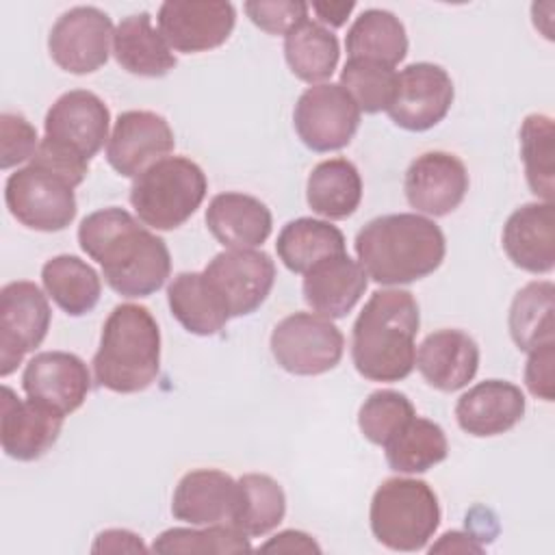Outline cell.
I'll return each instance as SVG.
<instances>
[{"mask_svg":"<svg viewBox=\"0 0 555 555\" xmlns=\"http://www.w3.org/2000/svg\"><path fill=\"white\" fill-rule=\"evenodd\" d=\"M80 249L102 267L104 282L121 297H147L171 273L167 243L119 206L100 208L78 225Z\"/></svg>","mask_w":555,"mask_h":555,"instance_id":"6da1fadb","label":"cell"},{"mask_svg":"<svg viewBox=\"0 0 555 555\" xmlns=\"http://www.w3.org/2000/svg\"><path fill=\"white\" fill-rule=\"evenodd\" d=\"M421 312L403 288L375 291L351 330V360L369 382H401L414 371Z\"/></svg>","mask_w":555,"mask_h":555,"instance_id":"7a4b0ae2","label":"cell"},{"mask_svg":"<svg viewBox=\"0 0 555 555\" xmlns=\"http://www.w3.org/2000/svg\"><path fill=\"white\" fill-rule=\"evenodd\" d=\"M364 273L384 286L410 284L434 273L447 254L442 230L416 212L371 219L353 241Z\"/></svg>","mask_w":555,"mask_h":555,"instance_id":"3957f363","label":"cell"},{"mask_svg":"<svg viewBox=\"0 0 555 555\" xmlns=\"http://www.w3.org/2000/svg\"><path fill=\"white\" fill-rule=\"evenodd\" d=\"M111 113L100 95L74 89L54 100L43 119V139L30 163L65 178L74 189L82 184L91 158L108 143Z\"/></svg>","mask_w":555,"mask_h":555,"instance_id":"277c9868","label":"cell"},{"mask_svg":"<svg viewBox=\"0 0 555 555\" xmlns=\"http://www.w3.org/2000/svg\"><path fill=\"white\" fill-rule=\"evenodd\" d=\"M95 382L119 395L141 392L160 371V330L145 306L119 304L106 317L93 356Z\"/></svg>","mask_w":555,"mask_h":555,"instance_id":"5b68a950","label":"cell"},{"mask_svg":"<svg viewBox=\"0 0 555 555\" xmlns=\"http://www.w3.org/2000/svg\"><path fill=\"white\" fill-rule=\"evenodd\" d=\"M369 522L379 544L390 551L414 553L434 538L440 525V503L427 481L390 477L371 499Z\"/></svg>","mask_w":555,"mask_h":555,"instance_id":"8992f818","label":"cell"},{"mask_svg":"<svg viewBox=\"0 0 555 555\" xmlns=\"http://www.w3.org/2000/svg\"><path fill=\"white\" fill-rule=\"evenodd\" d=\"M206 173L186 156H165L139 173L130 186V204L139 221L154 230H176L202 206Z\"/></svg>","mask_w":555,"mask_h":555,"instance_id":"52a82bcc","label":"cell"},{"mask_svg":"<svg viewBox=\"0 0 555 555\" xmlns=\"http://www.w3.org/2000/svg\"><path fill=\"white\" fill-rule=\"evenodd\" d=\"M4 202L13 219L37 232H61L78 212L74 186L35 163L15 169L7 178Z\"/></svg>","mask_w":555,"mask_h":555,"instance_id":"ba28073f","label":"cell"},{"mask_svg":"<svg viewBox=\"0 0 555 555\" xmlns=\"http://www.w3.org/2000/svg\"><path fill=\"white\" fill-rule=\"evenodd\" d=\"M275 362L293 375H323L332 371L345 351V336L332 319L317 312H293L271 332Z\"/></svg>","mask_w":555,"mask_h":555,"instance_id":"9c48e42d","label":"cell"},{"mask_svg":"<svg viewBox=\"0 0 555 555\" xmlns=\"http://www.w3.org/2000/svg\"><path fill=\"white\" fill-rule=\"evenodd\" d=\"M206 286L230 319L258 310L275 282V264L260 249H225L202 271Z\"/></svg>","mask_w":555,"mask_h":555,"instance_id":"30bf717a","label":"cell"},{"mask_svg":"<svg viewBox=\"0 0 555 555\" xmlns=\"http://www.w3.org/2000/svg\"><path fill=\"white\" fill-rule=\"evenodd\" d=\"M293 126L312 152H336L351 143L360 126V108L336 82L308 87L293 111Z\"/></svg>","mask_w":555,"mask_h":555,"instance_id":"8fae6325","label":"cell"},{"mask_svg":"<svg viewBox=\"0 0 555 555\" xmlns=\"http://www.w3.org/2000/svg\"><path fill=\"white\" fill-rule=\"evenodd\" d=\"M52 310L43 291L28 280H15L0 291V375L9 377L35 351L48 330Z\"/></svg>","mask_w":555,"mask_h":555,"instance_id":"7c38bea8","label":"cell"},{"mask_svg":"<svg viewBox=\"0 0 555 555\" xmlns=\"http://www.w3.org/2000/svg\"><path fill=\"white\" fill-rule=\"evenodd\" d=\"M113 22L98 7H74L54 22L48 35L52 61L69 74L85 76L106 65L113 46Z\"/></svg>","mask_w":555,"mask_h":555,"instance_id":"4fadbf2b","label":"cell"},{"mask_svg":"<svg viewBox=\"0 0 555 555\" xmlns=\"http://www.w3.org/2000/svg\"><path fill=\"white\" fill-rule=\"evenodd\" d=\"M455 98L453 80L436 63H412L397 74V87L386 108L395 126L410 132H425L438 126Z\"/></svg>","mask_w":555,"mask_h":555,"instance_id":"5bb4252c","label":"cell"},{"mask_svg":"<svg viewBox=\"0 0 555 555\" xmlns=\"http://www.w3.org/2000/svg\"><path fill=\"white\" fill-rule=\"evenodd\" d=\"M156 22L171 50L197 54L230 39L236 9L225 0H167L160 4Z\"/></svg>","mask_w":555,"mask_h":555,"instance_id":"9a60e30c","label":"cell"},{"mask_svg":"<svg viewBox=\"0 0 555 555\" xmlns=\"http://www.w3.org/2000/svg\"><path fill=\"white\" fill-rule=\"evenodd\" d=\"M176 145L169 121L154 111L119 113L106 143L108 165L124 178H137Z\"/></svg>","mask_w":555,"mask_h":555,"instance_id":"2e32d148","label":"cell"},{"mask_svg":"<svg viewBox=\"0 0 555 555\" xmlns=\"http://www.w3.org/2000/svg\"><path fill=\"white\" fill-rule=\"evenodd\" d=\"M408 204L423 215L444 217L466 197L468 171L464 163L449 152H425L416 156L403 178Z\"/></svg>","mask_w":555,"mask_h":555,"instance_id":"e0dca14e","label":"cell"},{"mask_svg":"<svg viewBox=\"0 0 555 555\" xmlns=\"http://www.w3.org/2000/svg\"><path fill=\"white\" fill-rule=\"evenodd\" d=\"M2 451L17 462H33L46 455L61 436L65 416L35 399H20L13 388L2 386L0 412Z\"/></svg>","mask_w":555,"mask_h":555,"instance_id":"ac0fdd59","label":"cell"},{"mask_svg":"<svg viewBox=\"0 0 555 555\" xmlns=\"http://www.w3.org/2000/svg\"><path fill=\"white\" fill-rule=\"evenodd\" d=\"M22 388L30 399L69 416L85 403L91 390V375L76 353L41 351L26 362Z\"/></svg>","mask_w":555,"mask_h":555,"instance_id":"d6986e66","label":"cell"},{"mask_svg":"<svg viewBox=\"0 0 555 555\" xmlns=\"http://www.w3.org/2000/svg\"><path fill=\"white\" fill-rule=\"evenodd\" d=\"M503 249L514 267L527 273H551L555 267V206L529 202L518 206L505 221Z\"/></svg>","mask_w":555,"mask_h":555,"instance_id":"ffe728a7","label":"cell"},{"mask_svg":"<svg viewBox=\"0 0 555 555\" xmlns=\"http://www.w3.org/2000/svg\"><path fill=\"white\" fill-rule=\"evenodd\" d=\"M236 501V479L217 468H197L178 481L171 496V514L193 527L232 525Z\"/></svg>","mask_w":555,"mask_h":555,"instance_id":"44dd1931","label":"cell"},{"mask_svg":"<svg viewBox=\"0 0 555 555\" xmlns=\"http://www.w3.org/2000/svg\"><path fill=\"white\" fill-rule=\"evenodd\" d=\"M522 390L503 379H486L468 388L455 403L457 425L475 438H492L516 427L525 416Z\"/></svg>","mask_w":555,"mask_h":555,"instance_id":"7402d4cb","label":"cell"},{"mask_svg":"<svg viewBox=\"0 0 555 555\" xmlns=\"http://www.w3.org/2000/svg\"><path fill=\"white\" fill-rule=\"evenodd\" d=\"M414 366L431 388L455 392L477 375L479 347L462 330H438L418 345Z\"/></svg>","mask_w":555,"mask_h":555,"instance_id":"603a6c76","label":"cell"},{"mask_svg":"<svg viewBox=\"0 0 555 555\" xmlns=\"http://www.w3.org/2000/svg\"><path fill=\"white\" fill-rule=\"evenodd\" d=\"M369 275L347 254L330 256L304 273V299L321 317L343 319L360 301Z\"/></svg>","mask_w":555,"mask_h":555,"instance_id":"cb8c5ba5","label":"cell"},{"mask_svg":"<svg viewBox=\"0 0 555 555\" xmlns=\"http://www.w3.org/2000/svg\"><path fill=\"white\" fill-rule=\"evenodd\" d=\"M206 225L225 249H256L273 228L271 210L254 195L228 191L210 199L206 208Z\"/></svg>","mask_w":555,"mask_h":555,"instance_id":"d4e9b609","label":"cell"},{"mask_svg":"<svg viewBox=\"0 0 555 555\" xmlns=\"http://www.w3.org/2000/svg\"><path fill=\"white\" fill-rule=\"evenodd\" d=\"M113 54L121 69L143 78H160L178 63L147 11L121 17L113 33Z\"/></svg>","mask_w":555,"mask_h":555,"instance_id":"484cf974","label":"cell"},{"mask_svg":"<svg viewBox=\"0 0 555 555\" xmlns=\"http://www.w3.org/2000/svg\"><path fill=\"white\" fill-rule=\"evenodd\" d=\"M306 202L312 212L338 221L351 217L362 202V178L347 158L321 160L308 176Z\"/></svg>","mask_w":555,"mask_h":555,"instance_id":"4316f807","label":"cell"},{"mask_svg":"<svg viewBox=\"0 0 555 555\" xmlns=\"http://www.w3.org/2000/svg\"><path fill=\"white\" fill-rule=\"evenodd\" d=\"M275 249L284 267L301 275L330 256L347 254L343 232L330 221L312 217L288 221L278 234Z\"/></svg>","mask_w":555,"mask_h":555,"instance_id":"83f0119b","label":"cell"},{"mask_svg":"<svg viewBox=\"0 0 555 555\" xmlns=\"http://www.w3.org/2000/svg\"><path fill=\"white\" fill-rule=\"evenodd\" d=\"M41 282L48 297L69 317L91 312L102 295L98 271L72 254H59L46 260L41 267Z\"/></svg>","mask_w":555,"mask_h":555,"instance_id":"f1b7e54d","label":"cell"},{"mask_svg":"<svg viewBox=\"0 0 555 555\" xmlns=\"http://www.w3.org/2000/svg\"><path fill=\"white\" fill-rule=\"evenodd\" d=\"M345 48L349 59H366L395 67L408 54L405 26L386 9H366L349 26Z\"/></svg>","mask_w":555,"mask_h":555,"instance_id":"f546056e","label":"cell"},{"mask_svg":"<svg viewBox=\"0 0 555 555\" xmlns=\"http://www.w3.org/2000/svg\"><path fill=\"white\" fill-rule=\"evenodd\" d=\"M338 37L321 22L308 17L284 35V59L291 72L308 85L327 80L338 65Z\"/></svg>","mask_w":555,"mask_h":555,"instance_id":"4dcf8cb0","label":"cell"},{"mask_svg":"<svg viewBox=\"0 0 555 555\" xmlns=\"http://www.w3.org/2000/svg\"><path fill=\"white\" fill-rule=\"evenodd\" d=\"M555 286L548 280L525 284L512 299L507 327L520 351L555 343Z\"/></svg>","mask_w":555,"mask_h":555,"instance_id":"1f68e13d","label":"cell"},{"mask_svg":"<svg viewBox=\"0 0 555 555\" xmlns=\"http://www.w3.org/2000/svg\"><path fill=\"white\" fill-rule=\"evenodd\" d=\"M167 304L173 319L191 334L215 336L230 321L217 297L197 271L178 273L167 286Z\"/></svg>","mask_w":555,"mask_h":555,"instance_id":"d6a6232c","label":"cell"},{"mask_svg":"<svg viewBox=\"0 0 555 555\" xmlns=\"http://www.w3.org/2000/svg\"><path fill=\"white\" fill-rule=\"evenodd\" d=\"M238 501L232 518V527L247 538H260L271 533L286 514V494L282 486L262 473H247L236 479Z\"/></svg>","mask_w":555,"mask_h":555,"instance_id":"836d02e7","label":"cell"},{"mask_svg":"<svg viewBox=\"0 0 555 555\" xmlns=\"http://www.w3.org/2000/svg\"><path fill=\"white\" fill-rule=\"evenodd\" d=\"M386 462L395 473L416 475L440 464L449 453L442 427L429 418L414 416L386 447Z\"/></svg>","mask_w":555,"mask_h":555,"instance_id":"e575fe53","label":"cell"},{"mask_svg":"<svg viewBox=\"0 0 555 555\" xmlns=\"http://www.w3.org/2000/svg\"><path fill=\"white\" fill-rule=\"evenodd\" d=\"M520 158L525 178L533 195L542 202L555 197V130L553 119L542 113H531L520 124L518 132Z\"/></svg>","mask_w":555,"mask_h":555,"instance_id":"d590c367","label":"cell"},{"mask_svg":"<svg viewBox=\"0 0 555 555\" xmlns=\"http://www.w3.org/2000/svg\"><path fill=\"white\" fill-rule=\"evenodd\" d=\"M154 553H249V538L232 525H206V527H173L163 531L152 542Z\"/></svg>","mask_w":555,"mask_h":555,"instance_id":"8d00e7d4","label":"cell"},{"mask_svg":"<svg viewBox=\"0 0 555 555\" xmlns=\"http://www.w3.org/2000/svg\"><path fill=\"white\" fill-rule=\"evenodd\" d=\"M338 85L351 95L360 113L364 111L373 115L390 106L397 87V72L395 67L375 61L347 59Z\"/></svg>","mask_w":555,"mask_h":555,"instance_id":"74e56055","label":"cell"},{"mask_svg":"<svg viewBox=\"0 0 555 555\" xmlns=\"http://www.w3.org/2000/svg\"><path fill=\"white\" fill-rule=\"evenodd\" d=\"M414 416L416 410L403 392L384 388L364 399L358 412V427L369 442L386 447Z\"/></svg>","mask_w":555,"mask_h":555,"instance_id":"f35d334b","label":"cell"},{"mask_svg":"<svg viewBox=\"0 0 555 555\" xmlns=\"http://www.w3.org/2000/svg\"><path fill=\"white\" fill-rule=\"evenodd\" d=\"M39 147L35 126L22 115L4 111L0 115V167L11 169L33 160Z\"/></svg>","mask_w":555,"mask_h":555,"instance_id":"ab89813d","label":"cell"},{"mask_svg":"<svg viewBox=\"0 0 555 555\" xmlns=\"http://www.w3.org/2000/svg\"><path fill=\"white\" fill-rule=\"evenodd\" d=\"M247 17L269 35H286L308 20L310 4L301 0H249L243 4Z\"/></svg>","mask_w":555,"mask_h":555,"instance_id":"60d3db41","label":"cell"},{"mask_svg":"<svg viewBox=\"0 0 555 555\" xmlns=\"http://www.w3.org/2000/svg\"><path fill=\"white\" fill-rule=\"evenodd\" d=\"M553 364H555V343H548L529 351V360L525 366V386L533 397L542 401L555 399Z\"/></svg>","mask_w":555,"mask_h":555,"instance_id":"b9f144b4","label":"cell"},{"mask_svg":"<svg viewBox=\"0 0 555 555\" xmlns=\"http://www.w3.org/2000/svg\"><path fill=\"white\" fill-rule=\"evenodd\" d=\"M141 535L128 529H106L95 535L91 553H145Z\"/></svg>","mask_w":555,"mask_h":555,"instance_id":"7bdbcfd3","label":"cell"},{"mask_svg":"<svg viewBox=\"0 0 555 555\" xmlns=\"http://www.w3.org/2000/svg\"><path fill=\"white\" fill-rule=\"evenodd\" d=\"M260 551L264 553H321V546L312 540V535L297 531V529H286L269 538L264 544H260Z\"/></svg>","mask_w":555,"mask_h":555,"instance_id":"ee69618b","label":"cell"},{"mask_svg":"<svg viewBox=\"0 0 555 555\" xmlns=\"http://www.w3.org/2000/svg\"><path fill=\"white\" fill-rule=\"evenodd\" d=\"M477 540L479 538L466 531H447L429 546V553H483V546Z\"/></svg>","mask_w":555,"mask_h":555,"instance_id":"f6af8a7d","label":"cell"},{"mask_svg":"<svg viewBox=\"0 0 555 555\" xmlns=\"http://www.w3.org/2000/svg\"><path fill=\"white\" fill-rule=\"evenodd\" d=\"M310 9L317 13V17L323 24H327L332 28H338L347 22L351 11L356 9V2H312Z\"/></svg>","mask_w":555,"mask_h":555,"instance_id":"bcb514c9","label":"cell"}]
</instances>
